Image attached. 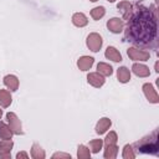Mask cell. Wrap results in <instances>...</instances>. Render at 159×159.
<instances>
[{"label": "cell", "mask_w": 159, "mask_h": 159, "mask_svg": "<svg viewBox=\"0 0 159 159\" xmlns=\"http://www.w3.org/2000/svg\"><path fill=\"white\" fill-rule=\"evenodd\" d=\"M124 39L137 47L157 48V10L137 6L128 16Z\"/></svg>", "instance_id": "cell-1"}, {"label": "cell", "mask_w": 159, "mask_h": 159, "mask_svg": "<svg viewBox=\"0 0 159 159\" xmlns=\"http://www.w3.org/2000/svg\"><path fill=\"white\" fill-rule=\"evenodd\" d=\"M139 153L144 154H158L159 145H158V130H154L152 134L144 137L139 142L134 144Z\"/></svg>", "instance_id": "cell-2"}, {"label": "cell", "mask_w": 159, "mask_h": 159, "mask_svg": "<svg viewBox=\"0 0 159 159\" xmlns=\"http://www.w3.org/2000/svg\"><path fill=\"white\" fill-rule=\"evenodd\" d=\"M127 55L132 61H148L150 58L149 51L140 50L139 47H129L127 50Z\"/></svg>", "instance_id": "cell-3"}, {"label": "cell", "mask_w": 159, "mask_h": 159, "mask_svg": "<svg viewBox=\"0 0 159 159\" xmlns=\"http://www.w3.org/2000/svg\"><path fill=\"white\" fill-rule=\"evenodd\" d=\"M6 119H7V123H9V127L12 132V134H16V135H20L22 134V125H21V120L19 119V117L14 113V112H9L6 113Z\"/></svg>", "instance_id": "cell-4"}, {"label": "cell", "mask_w": 159, "mask_h": 159, "mask_svg": "<svg viewBox=\"0 0 159 159\" xmlns=\"http://www.w3.org/2000/svg\"><path fill=\"white\" fill-rule=\"evenodd\" d=\"M86 43H87V47L92 51V52H98L103 45V40L99 34L97 32H92L87 36V40H86Z\"/></svg>", "instance_id": "cell-5"}, {"label": "cell", "mask_w": 159, "mask_h": 159, "mask_svg": "<svg viewBox=\"0 0 159 159\" xmlns=\"http://www.w3.org/2000/svg\"><path fill=\"white\" fill-rule=\"evenodd\" d=\"M143 92L148 99V102L150 103H159V96L155 91V88L153 87L152 83H144L143 84Z\"/></svg>", "instance_id": "cell-6"}, {"label": "cell", "mask_w": 159, "mask_h": 159, "mask_svg": "<svg viewBox=\"0 0 159 159\" xmlns=\"http://www.w3.org/2000/svg\"><path fill=\"white\" fill-rule=\"evenodd\" d=\"M107 27L113 34H119L124 29V21L119 17H112L107 21Z\"/></svg>", "instance_id": "cell-7"}, {"label": "cell", "mask_w": 159, "mask_h": 159, "mask_svg": "<svg viewBox=\"0 0 159 159\" xmlns=\"http://www.w3.org/2000/svg\"><path fill=\"white\" fill-rule=\"evenodd\" d=\"M87 82L91 86H93L96 88H99L104 84L106 80H104V76H102L99 72H89L87 75Z\"/></svg>", "instance_id": "cell-8"}, {"label": "cell", "mask_w": 159, "mask_h": 159, "mask_svg": "<svg viewBox=\"0 0 159 159\" xmlns=\"http://www.w3.org/2000/svg\"><path fill=\"white\" fill-rule=\"evenodd\" d=\"M12 147H14V143L11 142V139L0 142V158L1 159H10Z\"/></svg>", "instance_id": "cell-9"}, {"label": "cell", "mask_w": 159, "mask_h": 159, "mask_svg": "<svg viewBox=\"0 0 159 159\" xmlns=\"http://www.w3.org/2000/svg\"><path fill=\"white\" fill-rule=\"evenodd\" d=\"M111 125H112V120H111L109 118H107V117H103V118H101V119L97 122V124H96V133L101 135V134L106 133V132L111 128Z\"/></svg>", "instance_id": "cell-10"}, {"label": "cell", "mask_w": 159, "mask_h": 159, "mask_svg": "<svg viewBox=\"0 0 159 159\" xmlns=\"http://www.w3.org/2000/svg\"><path fill=\"white\" fill-rule=\"evenodd\" d=\"M93 62H94L93 57H91V56H82V57H80L77 60V67L81 71H88L93 66Z\"/></svg>", "instance_id": "cell-11"}, {"label": "cell", "mask_w": 159, "mask_h": 159, "mask_svg": "<svg viewBox=\"0 0 159 159\" xmlns=\"http://www.w3.org/2000/svg\"><path fill=\"white\" fill-rule=\"evenodd\" d=\"M132 71L133 73L137 76V77H148L150 75V71H149V67L143 65V63H134L132 66Z\"/></svg>", "instance_id": "cell-12"}, {"label": "cell", "mask_w": 159, "mask_h": 159, "mask_svg": "<svg viewBox=\"0 0 159 159\" xmlns=\"http://www.w3.org/2000/svg\"><path fill=\"white\" fill-rule=\"evenodd\" d=\"M104 56H106L108 60L114 61V62H120V61H122V55H120V52H119L116 47H113V46H108V47H107V50H106V52H104Z\"/></svg>", "instance_id": "cell-13"}, {"label": "cell", "mask_w": 159, "mask_h": 159, "mask_svg": "<svg viewBox=\"0 0 159 159\" xmlns=\"http://www.w3.org/2000/svg\"><path fill=\"white\" fill-rule=\"evenodd\" d=\"M4 84L10 91H16L19 88V78L15 75H6L4 77Z\"/></svg>", "instance_id": "cell-14"}, {"label": "cell", "mask_w": 159, "mask_h": 159, "mask_svg": "<svg viewBox=\"0 0 159 159\" xmlns=\"http://www.w3.org/2000/svg\"><path fill=\"white\" fill-rule=\"evenodd\" d=\"M72 22L77 27H84L88 24V19L83 12H75L72 15Z\"/></svg>", "instance_id": "cell-15"}, {"label": "cell", "mask_w": 159, "mask_h": 159, "mask_svg": "<svg viewBox=\"0 0 159 159\" xmlns=\"http://www.w3.org/2000/svg\"><path fill=\"white\" fill-rule=\"evenodd\" d=\"M117 78H118V81H119L120 83H127V82H129V81H130V71H129L127 67H124V66L119 67V68L117 70Z\"/></svg>", "instance_id": "cell-16"}, {"label": "cell", "mask_w": 159, "mask_h": 159, "mask_svg": "<svg viewBox=\"0 0 159 159\" xmlns=\"http://www.w3.org/2000/svg\"><path fill=\"white\" fill-rule=\"evenodd\" d=\"M117 7H118V10L122 11L123 19H125V20L128 19V16L130 15V12L133 10V6H132V4L129 1H120V2H118Z\"/></svg>", "instance_id": "cell-17"}, {"label": "cell", "mask_w": 159, "mask_h": 159, "mask_svg": "<svg viewBox=\"0 0 159 159\" xmlns=\"http://www.w3.org/2000/svg\"><path fill=\"white\" fill-rule=\"evenodd\" d=\"M12 102L11 94L6 89H0V106L4 108H7Z\"/></svg>", "instance_id": "cell-18"}, {"label": "cell", "mask_w": 159, "mask_h": 159, "mask_svg": "<svg viewBox=\"0 0 159 159\" xmlns=\"http://www.w3.org/2000/svg\"><path fill=\"white\" fill-rule=\"evenodd\" d=\"M31 157L34 159H43L46 157V153L45 150L40 147V144L37 143H34L32 147H31Z\"/></svg>", "instance_id": "cell-19"}, {"label": "cell", "mask_w": 159, "mask_h": 159, "mask_svg": "<svg viewBox=\"0 0 159 159\" xmlns=\"http://www.w3.org/2000/svg\"><path fill=\"white\" fill-rule=\"evenodd\" d=\"M117 154H118L117 144L106 145V149H104V158L106 159H114V158H117Z\"/></svg>", "instance_id": "cell-20"}, {"label": "cell", "mask_w": 159, "mask_h": 159, "mask_svg": "<svg viewBox=\"0 0 159 159\" xmlns=\"http://www.w3.org/2000/svg\"><path fill=\"white\" fill-rule=\"evenodd\" d=\"M12 137V132L9 125H6L4 122H0V138L2 140H10Z\"/></svg>", "instance_id": "cell-21"}, {"label": "cell", "mask_w": 159, "mask_h": 159, "mask_svg": "<svg viewBox=\"0 0 159 159\" xmlns=\"http://www.w3.org/2000/svg\"><path fill=\"white\" fill-rule=\"evenodd\" d=\"M97 72H99L102 76H111L113 73V68L111 65L106 62H99L97 65Z\"/></svg>", "instance_id": "cell-22"}, {"label": "cell", "mask_w": 159, "mask_h": 159, "mask_svg": "<svg viewBox=\"0 0 159 159\" xmlns=\"http://www.w3.org/2000/svg\"><path fill=\"white\" fill-rule=\"evenodd\" d=\"M104 15H106V9L103 6H96V7H93L91 10V17L93 20H96V21L101 20Z\"/></svg>", "instance_id": "cell-23"}, {"label": "cell", "mask_w": 159, "mask_h": 159, "mask_svg": "<svg viewBox=\"0 0 159 159\" xmlns=\"http://www.w3.org/2000/svg\"><path fill=\"white\" fill-rule=\"evenodd\" d=\"M77 158L78 159H89L91 158V150L83 144L78 145V148H77Z\"/></svg>", "instance_id": "cell-24"}, {"label": "cell", "mask_w": 159, "mask_h": 159, "mask_svg": "<svg viewBox=\"0 0 159 159\" xmlns=\"http://www.w3.org/2000/svg\"><path fill=\"white\" fill-rule=\"evenodd\" d=\"M102 147H103V140L102 139H93V140H91L89 142V150L92 152V153H98L101 149H102Z\"/></svg>", "instance_id": "cell-25"}, {"label": "cell", "mask_w": 159, "mask_h": 159, "mask_svg": "<svg viewBox=\"0 0 159 159\" xmlns=\"http://www.w3.org/2000/svg\"><path fill=\"white\" fill-rule=\"evenodd\" d=\"M122 157H123L124 159H133V158L135 157V154H134V152H133V145H129V144L124 145Z\"/></svg>", "instance_id": "cell-26"}, {"label": "cell", "mask_w": 159, "mask_h": 159, "mask_svg": "<svg viewBox=\"0 0 159 159\" xmlns=\"http://www.w3.org/2000/svg\"><path fill=\"white\" fill-rule=\"evenodd\" d=\"M117 140H118L117 133L113 132V130H111V132L107 134V137H106V139H104L103 143H104L106 145H109V144H117Z\"/></svg>", "instance_id": "cell-27"}, {"label": "cell", "mask_w": 159, "mask_h": 159, "mask_svg": "<svg viewBox=\"0 0 159 159\" xmlns=\"http://www.w3.org/2000/svg\"><path fill=\"white\" fill-rule=\"evenodd\" d=\"M52 158L53 159H56V158H67V159H71V155L70 154H67V153H55L53 155H52Z\"/></svg>", "instance_id": "cell-28"}, {"label": "cell", "mask_w": 159, "mask_h": 159, "mask_svg": "<svg viewBox=\"0 0 159 159\" xmlns=\"http://www.w3.org/2000/svg\"><path fill=\"white\" fill-rule=\"evenodd\" d=\"M16 158H17V159H27L29 155H27L26 152H19V153L16 154Z\"/></svg>", "instance_id": "cell-29"}, {"label": "cell", "mask_w": 159, "mask_h": 159, "mask_svg": "<svg viewBox=\"0 0 159 159\" xmlns=\"http://www.w3.org/2000/svg\"><path fill=\"white\" fill-rule=\"evenodd\" d=\"M1 116H2V109H0V118H1Z\"/></svg>", "instance_id": "cell-30"}, {"label": "cell", "mask_w": 159, "mask_h": 159, "mask_svg": "<svg viewBox=\"0 0 159 159\" xmlns=\"http://www.w3.org/2000/svg\"><path fill=\"white\" fill-rule=\"evenodd\" d=\"M107 1H108V2H114L116 0H107Z\"/></svg>", "instance_id": "cell-31"}, {"label": "cell", "mask_w": 159, "mask_h": 159, "mask_svg": "<svg viewBox=\"0 0 159 159\" xmlns=\"http://www.w3.org/2000/svg\"><path fill=\"white\" fill-rule=\"evenodd\" d=\"M89 1H92V2H96V1H98V0H89Z\"/></svg>", "instance_id": "cell-32"}]
</instances>
